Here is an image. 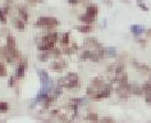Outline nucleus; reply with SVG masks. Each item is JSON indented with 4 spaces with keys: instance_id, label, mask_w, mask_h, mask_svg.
<instances>
[{
    "instance_id": "25",
    "label": "nucleus",
    "mask_w": 151,
    "mask_h": 123,
    "mask_svg": "<svg viewBox=\"0 0 151 123\" xmlns=\"http://www.w3.org/2000/svg\"><path fill=\"white\" fill-rule=\"evenodd\" d=\"M49 58H50V51H41V54L39 55V59L41 62H47Z\"/></svg>"
},
{
    "instance_id": "15",
    "label": "nucleus",
    "mask_w": 151,
    "mask_h": 123,
    "mask_svg": "<svg viewBox=\"0 0 151 123\" xmlns=\"http://www.w3.org/2000/svg\"><path fill=\"white\" fill-rule=\"evenodd\" d=\"M37 73H39V76H40L41 85H44V83H46L47 81H50V77H49L47 72H45V70H42V69H39L37 70Z\"/></svg>"
},
{
    "instance_id": "40",
    "label": "nucleus",
    "mask_w": 151,
    "mask_h": 123,
    "mask_svg": "<svg viewBox=\"0 0 151 123\" xmlns=\"http://www.w3.org/2000/svg\"><path fill=\"white\" fill-rule=\"evenodd\" d=\"M137 1H141V0H137Z\"/></svg>"
},
{
    "instance_id": "22",
    "label": "nucleus",
    "mask_w": 151,
    "mask_h": 123,
    "mask_svg": "<svg viewBox=\"0 0 151 123\" xmlns=\"http://www.w3.org/2000/svg\"><path fill=\"white\" fill-rule=\"evenodd\" d=\"M13 23H14V27L18 28L19 31H23L24 29V22L21 19V18H16V19L13 21Z\"/></svg>"
},
{
    "instance_id": "19",
    "label": "nucleus",
    "mask_w": 151,
    "mask_h": 123,
    "mask_svg": "<svg viewBox=\"0 0 151 123\" xmlns=\"http://www.w3.org/2000/svg\"><path fill=\"white\" fill-rule=\"evenodd\" d=\"M76 29H78L80 32L87 33L92 31V24H82V26H76Z\"/></svg>"
},
{
    "instance_id": "27",
    "label": "nucleus",
    "mask_w": 151,
    "mask_h": 123,
    "mask_svg": "<svg viewBox=\"0 0 151 123\" xmlns=\"http://www.w3.org/2000/svg\"><path fill=\"white\" fill-rule=\"evenodd\" d=\"M96 123H115V121L111 117H104V118L99 119Z\"/></svg>"
},
{
    "instance_id": "32",
    "label": "nucleus",
    "mask_w": 151,
    "mask_h": 123,
    "mask_svg": "<svg viewBox=\"0 0 151 123\" xmlns=\"http://www.w3.org/2000/svg\"><path fill=\"white\" fill-rule=\"evenodd\" d=\"M16 76H12V77H9V81H8V86L9 87H14L16 86Z\"/></svg>"
},
{
    "instance_id": "17",
    "label": "nucleus",
    "mask_w": 151,
    "mask_h": 123,
    "mask_svg": "<svg viewBox=\"0 0 151 123\" xmlns=\"http://www.w3.org/2000/svg\"><path fill=\"white\" fill-rule=\"evenodd\" d=\"M104 55L105 57H109V58H115L116 55V49L115 47H106V49H104Z\"/></svg>"
},
{
    "instance_id": "10",
    "label": "nucleus",
    "mask_w": 151,
    "mask_h": 123,
    "mask_svg": "<svg viewBox=\"0 0 151 123\" xmlns=\"http://www.w3.org/2000/svg\"><path fill=\"white\" fill-rule=\"evenodd\" d=\"M67 67V63L64 62V60H56V62H52L51 63V65H50V68L51 69H54L56 70V72H60V70H63L64 68Z\"/></svg>"
},
{
    "instance_id": "38",
    "label": "nucleus",
    "mask_w": 151,
    "mask_h": 123,
    "mask_svg": "<svg viewBox=\"0 0 151 123\" xmlns=\"http://www.w3.org/2000/svg\"><path fill=\"white\" fill-rule=\"evenodd\" d=\"M28 1H42V0H28Z\"/></svg>"
},
{
    "instance_id": "4",
    "label": "nucleus",
    "mask_w": 151,
    "mask_h": 123,
    "mask_svg": "<svg viewBox=\"0 0 151 123\" xmlns=\"http://www.w3.org/2000/svg\"><path fill=\"white\" fill-rule=\"evenodd\" d=\"M58 40H59V33L58 32H49V33H46V35L42 36V39H41V42H51V44H55Z\"/></svg>"
},
{
    "instance_id": "18",
    "label": "nucleus",
    "mask_w": 151,
    "mask_h": 123,
    "mask_svg": "<svg viewBox=\"0 0 151 123\" xmlns=\"http://www.w3.org/2000/svg\"><path fill=\"white\" fill-rule=\"evenodd\" d=\"M143 95H151V82L150 81H145L143 85L141 86Z\"/></svg>"
},
{
    "instance_id": "5",
    "label": "nucleus",
    "mask_w": 151,
    "mask_h": 123,
    "mask_svg": "<svg viewBox=\"0 0 151 123\" xmlns=\"http://www.w3.org/2000/svg\"><path fill=\"white\" fill-rule=\"evenodd\" d=\"M132 64H133V67L137 70H139L141 73L143 74H149L150 73V67L149 65H146V64H142V63H138V62H136V60H132Z\"/></svg>"
},
{
    "instance_id": "23",
    "label": "nucleus",
    "mask_w": 151,
    "mask_h": 123,
    "mask_svg": "<svg viewBox=\"0 0 151 123\" xmlns=\"http://www.w3.org/2000/svg\"><path fill=\"white\" fill-rule=\"evenodd\" d=\"M69 39H70V35H69V32H65V33H63L62 39H60V44H62V45H64V46L69 45Z\"/></svg>"
},
{
    "instance_id": "24",
    "label": "nucleus",
    "mask_w": 151,
    "mask_h": 123,
    "mask_svg": "<svg viewBox=\"0 0 151 123\" xmlns=\"http://www.w3.org/2000/svg\"><path fill=\"white\" fill-rule=\"evenodd\" d=\"M86 119H87V121H91L92 123H96L97 121H99V115H97L96 113H88L87 115H86Z\"/></svg>"
},
{
    "instance_id": "9",
    "label": "nucleus",
    "mask_w": 151,
    "mask_h": 123,
    "mask_svg": "<svg viewBox=\"0 0 151 123\" xmlns=\"http://www.w3.org/2000/svg\"><path fill=\"white\" fill-rule=\"evenodd\" d=\"M105 83H106V82H105V81H104L101 77H95V78H93V80H92L91 86L95 87L97 91H100L101 88H103V87L105 86Z\"/></svg>"
},
{
    "instance_id": "16",
    "label": "nucleus",
    "mask_w": 151,
    "mask_h": 123,
    "mask_svg": "<svg viewBox=\"0 0 151 123\" xmlns=\"http://www.w3.org/2000/svg\"><path fill=\"white\" fill-rule=\"evenodd\" d=\"M18 13H19V17H21V19L24 22H28V13H27V10H26L24 6H18Z\"/></svg>"
},
{
    "instance_id": "21",
    "label": "nucleus",
    "mask_w": 151,
    "mask_h": 123,
    "mask_svg": "<svg viewBox=\"0 0 151 123\" xmlns=\"http://www.w3.org/2000/svg\"><path fill=\"white\" fill-rule=\"evenodd\" d=\"M5 46H8V47H17V42H16L14 36H12V35L6 36V45Z\"/></svg>"
},
{
    "instance_id": "28",
    "label": "nucleus",
    "mask_w": 151,
    "mask_h": 123,
    "mask_svg": "<svg viewBox=\"0 0 151 123\" xmlns=\"http://www.w3.org/2000/svg\"><path fill=\"white\" fill-rule=\"evenodd\" d=\"M90 57H91V50H88V49H86L83 53L81 54V59H82V60H87V59H90Z\"/></svg>"
},
{
    "instance_id": "37",
    "label": "nucleus",
    "mask_w": 151,
    "mask_h": 123,
    "mask_svg": "<svg viewBox=\"0 0 151 123\" xmlns=\"http://www.w3.org/2000/svg\"><path fill=\"white\" fill-rule=\"evenodd\" d=\"M105 3H106V4H109V5H113V3H111V0H105Z\"/></svg>"
},
{
    "instance_id": "29",
    "label": "nucleus",
    "mask_w": 151,
    "mask_h": 123,
    "mask_svg": "<svg viewBox=\"0 0 151 123\" xmlns=\"http://www.w3.org/2000/svg\"><path fill=\"white\" fill-rule=\"evenodd\" d=\"M62 54H63L62 50H60V49H56V47H54L52 50H50V55H52L54 58H59Z\"/></svg>"
},
{
    "instance_id": "36",
    "label": "nucleus",
    "mask_w": 151,
    "mask_h": 123,
    "mask_svg": "<svg viewBox=\"0 0 151 123\" xmlns=\"http://www.w3.org/2000/svg\"><path fill=\"white\" fill-rule=\"evenodd\" d=\"M68 3L72 4V5H76V4H78V3H80V0H68Z\"/></svg>"
},
{
    "instance_id": "3",
    "label": "nucleus",
    "mask_w": 151,
    "mask_h": 123,
    "mask_svg": "<svg viewBox=\"0 0 151 123\" xmlns=\"http://www.w3.org/2000/svg\"><path fill=\"white\" fill-rule=\"evenodd\" d=\"M116 94H118L119 99L127 100L128 96L131 95V92H129V82H128V83H120L118 86V88H116Z\"/></svg>"
},
{
    "instance_id": "33",
    "label": "nucleus",
    "mask_w": 151,
    "mask_h": 123,
    "mask_svg": "<svg viewBox=\"0 0 151 123\" xmlns=\"http://www.w3.org/2000/svg\"><path fill=\"white\" fill-rule=\"evenodd\" d=\"M74 49H73V47H69V46H67L65 47V49H64V50H62V53L63 54H68V55H70V54H73L74 53Z\"/></svg>"
},
{
    "instance_id": "26",
    "label": "nucleus",
    "mask_w": 151,
    "mask_h": 123,
    "mask_svg": "<svg viewBox=\"0 0 151 123\" xmlns=\"http://www.w3.org/2000/svg\"><path fill=\"white\" fill-rule=\"evenodd\" d=\"M9 110V104L6 101H0V113H4V111Z\"/></svg>"
},
{
    "instance_id": "34",
    "label": "nucleus",
    "mask_w": 151,
    "mask_h": 123,
    "mask_svg": "<svg viewBox=\"0 0 151 123\" xmlns=\"http://www.w3.org/2000/svg\"><path fill=\"white\" fill-rule=\"evenodd\" d=\"M138 6H139V8H141V9H143V10H145V12H147V10H149V8H147V5H145V4H143V3L142 1H138V4H137Z\"/></svg>"
},
{
    "instance_id": "7",
    "label": "nucleus",
    "mask_w": 151,
    "mask_h": 123,
    "mask_svg": "<svg viewBox=\"0 0 151 123\" xmlns=\"http://www.w3.org/2000/svg\"><path fill=\"white\" fill-rule=\"evenodd\" d=\"M26 67H27V64H26V60L21 62L19 64H18L17 67V70H16V78H23L24 77V73H26Z\"/></svg>"
},
{
    "instance_id": "35",
    "label": "nucleus",
    "mask_w": 151,
    "mask_h": 123,
    "mask_svg": "<svg viewBox=\"0 0 151 123\" xmlns=\"http://www.w3.org/2000/svg\"><path fill=\"white\" fill-rule=\"evenodd\" d=\"M145 100H146V104H151V95H145Z\"/></svg>"
},
{
    "instance_id": "6",
    "label": "nucleus",
    "mask_w": 151,
    "mask_h": 123,
    "mask_svg": "<svg viewBox=\"0 0 151 123\" xmlns=\"http://www.w3.org/2000/svg\"><path fill=\"white\" fill-rule=\"evenodd\" d=\"M80 86H81L80 78H74V80H69V78H68V82H67L65 86H64V88H68V90H76V88H80Z\"/></svg>"
},
{
    "instance_id": "14",
    "label": "nucleus",
    "mask_w": 151,
    "mask_h": 123,
    "mask_svg": "<svg viewBox=\"0 0 151 123\" xmlns=\"http://www.w3.org/2000/svg\"><path fill=\"white\" fill-rule=\"evenodd\" d=\"M80 21L83 24H93L95 23V21H96V18L90 17V16H87V14L85 13V14H82V16H80Z\"/></svg>"
},
{
    "instance_id": "12",
    "label": "nucleus",
    "mask_w": 151,
    "mask_h": 123,
    "mask_svg": "<svg viewBox=\"0 0 151 123\" xmlns=\"http://www.w3.org/2000/svg\"><path fill=\"white\" fill-rule=\"evenodd\" d=\"M86 14L90 17H93V18H96V16L99 14V8H97L96 5H88L87 8H86Z\"/></svg>"
},
{
    "instance_id": "1",
    "label": "nucleus",
    "mask_w": 151,
    "mask_h": 123,
    "mask_svg": "<svg viewBox=\"0 0 151 123\" xmlns=\"http://www.w3.org/2000/svg\"><path fill=\"white\" fill-rule=\"evenodd\" d=\"M35 26L44 29H54L56 26H59V21L55 17H40L35 22Z\"/></svg>"
},
{
    "instance_id": "11",
    "label": "nucleus",
    "mask_w": 151,
    "mask_h": 123,
    "mask_svg": "<svg viewBox=\"0 0 151 123\" xmlns=\"http://www.w3.org/2000/svg\"><path fill=\"white\" fill-rule=\"evenodd\" d=\"M55 47V44H51V42H39L37 45V49L40 51H50Z\"/></svg>"
},
{
    "instance_id": "2",
    "label": "nucleus",
    "mask_w": 151,
    "mask_h": 123,
    "mask_svg": "<svg viewBox=\"0 0 151 123\" xmlns=\"http://www.w3.org/2000/svg\"><path fill=\"white\" fill-rule=\"evenodd\" d=\"M111 95V86L109 83H105V86L101 88V90L99 92H96L95 95L92 96V100H95V101H97V100H103V99H106L109 98V96Z\"/></svg>"
},
{
    "instance_id": "13",
    "label": "nucleus",
    "mask_w": 151,
    "mask_h": 123,
    "mask_svg": "<svg viewBox=\"0 0 151 123\" xmlns=\"http://www.w3.org/2000/svg\"><path fill=\"white\" fill-rule=\"evenodd\" d=\"M145 27L143 26H139V24H133V26H131V32L133 33L134 36H139V35H142L143 32H145Z\"/></svg>"
},
{
    "instance_id": "39",
    "label": "nucleus",
    "mask_w": 151,
    "mask_h": 123,
    "mask_svg": "<svg viewBox=\"0 0 151 123\" xmlns=\"http://www.w3.org/2000/svg\"><path fill=\"white\" fill-rule=\"evenodd\" d=\"M123 1H124V3H127V1H128V0H123Z\"/></svg>"
},
{
    "instance_id": "30",
    "label": "nucleus",
    "mask_w": 151,
    "mask_h": 123,
    "mask_svg": "<svg viewBox=\"0 0 151 123\" xmlns=\"http://www.w3.org/2000/svg\"><path fill=\"white\" fill-rule=\"evenodd\" d=\"M0 23H3V24L6 23V14L3 12L1 8H0Z\"/></svg>"
},
{
    "instance_id": "8",
    "label": "nucleus",
    "mask_w": 151,
    "mask_h": 123,
    "mask_svg": "<svg viewBox=\"0 0 151 123\" xmlns=\"http://www.w3.org/2000/svg\"><path fill=\"white\" fill-rule=\"evenodd\" d=\"M129 92L131 94H133V95H136V96H142L143 95L141 86H139L138 83H136V82L129 83Z\"/></svg>"
},
{
    "instance_id": "31",
    "label": "nucleus",
    "mask_w": 151,
    "mask_h": 123,
    "mask_svg": "<svg viewBox=\"0 0 151 123\" xmlns=\"http://www.w3.org/2000/svg\"><path fill=\"white\" fill-rule=\"evenodd\" d=\"M4 76H6V68H5L4 63L0 62V77H4Z\"/></svg>"
},
{
    "instance_id": "20",
    "label": "nucleus",
    "mask_w": 151,
    "mask_h": 123,
    "mask_svg": "<svg viewBox=\"0 0 151 123\" xmlns=\"http://www.w3.org/2000/svg\"><path fill=\"white\" fill-rule=\"evenodd\" d=\"M70 103L74 104V105H77V106H80V105H85L86 103H88V100L86 98H77V99H72Z\"/></svg>"
}]
</instances>
